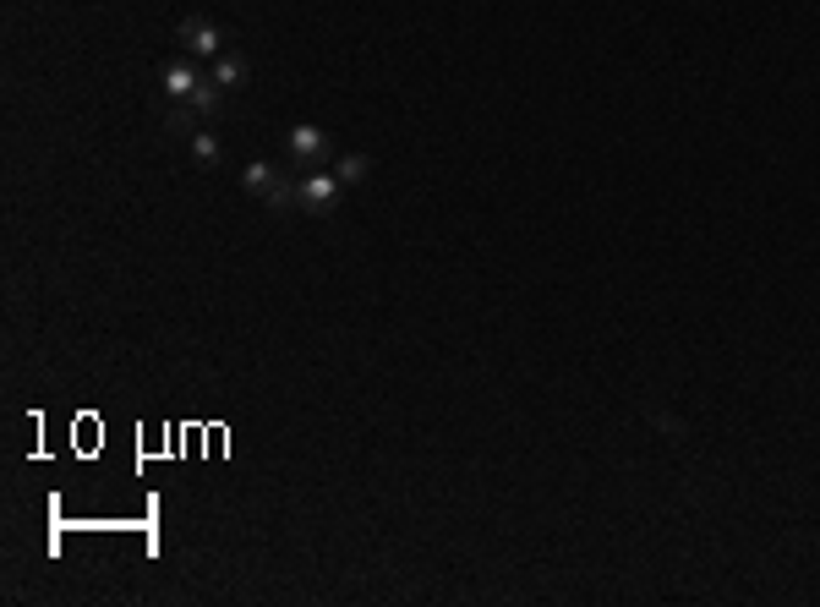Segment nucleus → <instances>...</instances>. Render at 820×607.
<instances>
[{"mask_svg":"<svg viewBox=\"0 0 820 607\" xmlns=\"http://www.w3.org/2000/svg\"><path fill=\"white\" fill-rule=\"evenodd\" d=\"M175 44H181L186 55H203V61H219V55H225V33L208 17H186L181 28H175Z\"/></svg>","mask_w":820,"mask_h":607,"instance_id":"1","label":"nucleus"},{"mask_svg":"<svg viewBox=\"0 0 820 607\" xmlns=\"http://www.w3.org/2000/svg\"><path fill=\"white\" fill-rule=\"evenodd\" d=\"M285 154L296 159V165H323V154H328V132H323V126H312V121L290 126V137H285Z\"/></svg>","mask_w":820,"mask_h":607,"instance_id":"2","label":"nucleus"},{"mask_svg":"<svg viewBox=\"0 0 820 607\" xmlns=\"http://www.w3.org/2000/svg\"><path fill=\"white\" fill-rule=\"evenodd\" d=\"M345 192V186H339V175H323V170H312V175H301L296 181V197H301V208H307V214H328V203H334V197Z\"/></svg>","mask_w":820,"mask_h":607,"instance_id":"3","label":"nucleus"},{"mask_svg":"<svg viewBox=\"0 0 820 607\" xmlns=\"http://www.w3.org/2000/svg\"><path fill=\"white\" fill-rule=\"evenodd\" d=\"M159 83H164V93H170V99H192V93H197V83H203V72H197V66L192 61H170V66H164V72H159Z\"/></svg>","mask_w":820,"mask_h":607,"instance_id":"4","label":"nucleus"},{"mask_svg":"<svg viewBox=\"0 0 820 607\" xmlns=\"http://www.w3.org/2000/svg\"><path fill=\"white\" fill-rule=\"evenodd\" d=\"M241 186H246V192H252V197H263V203H268V192H274V186H279V170L257 159V165H246V170H241Z\"/></svg>","mask_w":820,"mask_h":607,"instance_id":"5","label":"nucleus"},{"mask_svg":"<svg viewBox=\"0 0 820 607\" xmlns=\"http://www.w3.org/2000/svg\"><path fill=\"white\" fill-rule=\"evenodd\" d=\"M186 104H192L197 115H219V110H225V88H219L214 77H203V83H197V93H192Z\"/></svg>","mask_w":820,"mask_h":607,"instance_id":"6","label":"nucleus"},{"mask_svg":"<svg viewBox=\"0 0 820 607\" xmlns=\"http://www.w3.org/2000/svg\"><path fill=\"white\" fill-rule=\"evenodd\" d=\"M208 77H214V83L219 88H241L246 83V61H241V55H219V61H214V72H208Z\"/></svg>","mask_w":820,"mask_h":607,"instance_id":"7","label":"nucleus"},{"mask_svg":"<svg viewBox=\"0 0 820 607\" xmlns=\"http://www.w3.org/2000/svg\"><path fill=\"white\" fill-rule=\"evenodd\" d=\"M334 175H339V186H361L372 175V154H345L334 165Z\"/></svg>","mask_w":820,"mask_h":607,"instance_id":"8","label":"nucleus"},{"mask_svg":"<svg viewBox=\"0 0 820 607\" xmlns=\"http://www.w3.org/2000/svg\"><path fill=\"white\" fill-rule=\"evenodd\" d=\"M192 159H197V165H208V170H214L219 159H225V148H219V137H214V132H192Z\"/></svg>","mask_w":820,"mask_h":607,"instance_id":"9","label":"nucleus"},{"mask_svg":"<svg viewBox=\"0 0 820 607\" xmlns=\"http://www.w3.org/2000/svg\"><path fill=\"white\" fill-rule=\"evenodd\" d=\"M164 132H170V137H192L197 132V110H192V104L170 110V115H164Z\"/></svg>","mask_w":820,"mask_h":607,"instance_id":"10","label":"nucleus"}]
</instances>
